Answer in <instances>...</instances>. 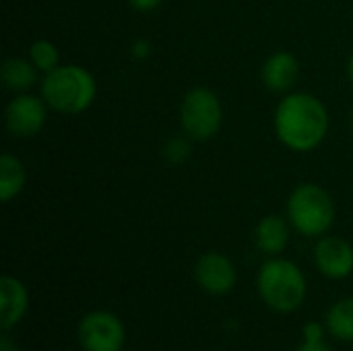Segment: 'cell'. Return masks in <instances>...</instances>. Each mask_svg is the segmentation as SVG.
Masks as SVG:
<instances>
[{"mask_svg": "<svg viewBox=\"0 0 353 351\" xmlns=\"http://www.w3.org/2000/svg\"><path fill=\"white\" fill-rule=\"evenodd\" d=\"M277 139L292 151L308 153L316 149L329 132V112L310 93H290L275 110Z\"/></svg>", "mask_w": 353, "mask_h": 351, "instance_id": "obj_1", "label": "cell"}, {"mask_svg": "<svg viewBox=\"0 0 353 351\" xmlns=\"http://www.w3.org/2000/svg\"><path fill=\"white\" fill-rule=\"evenodd\" d=\"M256 292L269 310L277 314H292L306 302L308 281L294 261L271 257L259 269Z\"/></svg>", "mask_w": 353, "mask_h": 351, "instance_id": "obj_2", "label": "cell"}, {"mask_svg": "<svg viewBox=\"0 0 353 351\" xmlns=\"http://www.w3.org/2000/svg\"><path fill=\"white\" fill-rule=\"evenodd\" d=\"M97 95L93 74L77 64H60L41 79V97L54 112L81 114Z\"/></svg>", "mask_w": 353, "mask_h": 351, "instance_id": "obj_3", "label": "cell"}, {"mask_svg": "<svg viewBox=\"0 0 353 351\" xmlns=\"http://www.w3.org/2000/svg\"><path fill=\"white\" fill-rule=\"evenodd\" d=\"M288 219L304 238H323L335 223V203L319 184H300L290 194Z\"/></svg>", "mask_w": 353, "mask_h": 351, "instance_id": "obj_4", "label": "cell"}, {"mask_svg": "<svg viewBox=\"0 0 353 351\" xmlns=\"http://www.w3.org/2000/svg\"><path fill=\"white\" fill-rule=\"evenodd\" d=\"M223 122V108L219 97L207 87H194L186 93L180 106V124L188 139L209 141Z\"/></svg>", "mask_w": 353, "mask_h": 351, "instance_id": "obj_5", "label": "cell"}, {"mask_svg": "<svg viewBox=\"0 0 353 351\" xmlns=\"http://www.w3.org/2000/svg\"><path fill=\"white\" fill-rule=\"evenodd\" d=\"M77 341L83 351H122L126 327L110 310H91L77 325Z\"/></svg>", "mask_w": 353, "mask_h": 351, "instance_id": "obj_6", "label": "cell"}, {"mask_svg": "<svg viewBox=\"0 0 353 351\" xmlns=\"http://www.w3.org/2000/svg\"><path fill=\"white\" fill-rule=\"evenodd\" d=\"M48 118V103L43 97H35L29 93H17L6 110H4V122L6 130L17 139H29L35 137Z\"/></svg>", "mask_w": 353, "mask_h": 351, "instance_id": "obj_7", "label": "cell"}, {"mask_svg": "<svg viewBox=\"0 0 353 351\" xmlns=\"http://www.w3.org/2000/svg\"><path fill=\"white\" fill-rule=\"evenodd\" d=\"M194 279L209 296H228L238 283V271L230 257L221 252H205L194 265Z\"/></svg>", "mask_w": 353, "mask_h": 351, "instance_id": "obj_8", "label": "cell"}, {"mask_svg": "<svg viewBox=\"0 0 353 351\" xmlns=\"http://www.w3.org/2000/svg\"><path fill=\"white\" fill-rule=\"evenodd\" d=\"M314 265L327 279L341 281L353 273V246L339 236H323L314 246Z\"/></svg>", "mask_w": 353, "mask_h": 351, "instance_id": "obj_9", "label": "cell"}, {"mask_svg": "<svg viewBox=\"0 0 353 351\" xmlns=\"http://www.w3.org/2000/svg\"><path fill=\"white\" fill-rule=\"evenodd\" d=\"M29 310V292L25 283L12 275L0 279V327L2 331H14Z\"/></svg>", "mask_w": 353, "mask_h": 351, "instance_id": "obj_10", "label": "cell"}, {"mask_svg": "<svg viewBox=\"0 0 353 351\" xmlns=\"http://www.w3.org/2000/svg\"><path fill=\"white\" fill-rule=\"evenodd\" d=\"M261 77L267 89L275 93H285L296 85L300 77V62L290 52H275L265 60Z\"/></svg>", "mask_w": 353, "mask_h": 351, "instance_id": "obj_11", "label": "cell"}, {"mask_svg": "<svg viewBox=\"0 0 353 351\" xmlns=\"http://www.w3.org/2000/svg\"><path fill=\"white\" fill-rule=\"evenodd\" d=\"M290 219L281 215H267L254 230V244L267 257H281L290 244Z\"/></svg>", "mask_w": 353, "mask_h": 351, "instance_id": "obj_12", "label": "cell"}, {"mask_svg": "<svg viewBox=\"0 0 353 351\" xmlns=\"http://www.w3.org/2000/svg\"><path fill=\"white\" fill-rule=\"evenodd\" d=\"M37 68L25 58H6L0 68L2 85L12 93H27L37 81Z\"/></svg>", "mask_w": 353, "mask_h": 351, "instance_id": "obj_13", "label": "cell"}, {"mask_svg": "<svg viewBox=\"0 0 353 351\" xmlns=\"http://www.w3.org/2000/svg\"><path fill=\"white\" fill-rule=\"evenodd\" d=\"M25 182H27V174L21 159H17L10 153H4L0 157V201L10 203L14 197L21 194Z\"/></svg>", "mask_w": 353, "mask_h": 351, "instance_id": "obj_14", "label": "cell"}, {"mask_svg": "<svg viewBox=\"0 0 353 351\" xmlns=\"http://www.w3.org/2000/svg\"><path fill=\"white\" fill-rule=\"evenodd\" d=\"M325 325L333 339L353 343V298L335 302L325 314Z\"/></svg>", "mask_w": 353, "mask_h": 351, "instance_id": "obj_15", "label": "cell"}, {"mask_svg": "<svg viewBox=\"0 0 353 351\" xmlns=\"http://www.w3.org/2000/svg\"><path fill=\"white\" fill-rule=\"evenodd\" d=\"M29 60L43 74H48V72H52L54 68L60 66L58 48L52 41H48V39H37V41L31 43V48H29Z\"/></svg>", "mask_w": 353, "mask_h": 351, "instance_id": "obj_16", "label": "cell"}, {"mask_svg": "<svg viewBox=\"0 0 353 351\" xmlns=\"http://www.w3.org/2000/svg\"><path fill=\"white\" fill-rule=\"evenodd\" d=\"M188 155H190V145H188L186 139L174 137V139L168 141V145H165V159H168V161L180 163V161H184Z\"/></svg>", "mask_w": 353, "mask_h": 351, "instance_id": "obj_17", "label": "cell"}, {"mask_svg": "<svg viewBox=\"0 0 353 351\" xmlns=\"http://www.w3.org/2000/svg\"><path fill=\"white\" fill-rule=\"evenodd\" d=\"M327 335H329L327 325H325V323H319V321H310V323H306L304 329H302V339L308 341V343L325 341Z\"/></svg>", "mask_w": 353, "mask_h": 351, "instance_id": "obj_18", "label": "cell"}, {"mask_svg": "<svg viewBox=\"0 0 353 351\" xmlns=\"http://www.w3.org/2000/svg\"><path fill=\"white\" fill-rule=\"evenodd\" d=\"M10 333L12 331H2V335H0V351H21Z\"/></svg>", "mask_w": 353, "mask_h": 351, "instance_id": "obj_19", "label": "cell"}, {"mask_svg": "<svg viewBox=\"0 0 353 351\" xmlns=\"http://www.w3.org/2000/svg\"><path fill=\"white\" fill-rule=\"evenodd\" d=\"M163 0H128V4L137 10H153L161 4Z\"/></svg>", "mask_w": 353, "mask_h": 351, "instance_id": "obj_20", "label": "cell"}, {"mask_svg": "<svg viewBox=\"0 0 353 351\" xmlns=\"http://www.w3.org/2000/svg\"><path fill=\"white\" fill-rule=\"evenodd\" d=\"M296 351H333L325 341H319V343H308V341H302V345Z\"/></svg>", "mask_w": 353, "mask_h": 351, "instance_id": "obj_21", "label": "cell"}, {"mask_svg": "<svg viewBox=\"0 0 353 351\" xmlns=\"http://www.w3.org/2000/svg\"><path fill=\"white\" fill-rule=\"evenodd\" d=\"M347 74H350V79H352L353 83V54L352 58H350V64H347Z\"/></svg>", "mask_w": 353, "mask_h": 351, "instance_id": "obj_22", "label": "cell"}, {"mask_svg": "<svg viewBox=\"0 0 353 351\" xmlns=\"http://www.w3.org/2000/svg\"><path fill=\"white\" fill-rule=\"evenodd\" d=\"M352 126H353V114H352Z\"/></svg>", "mask_w": 353, "mask_h": 351, "instance_id": "obj_23", "label": "cell"}]
</instances>
